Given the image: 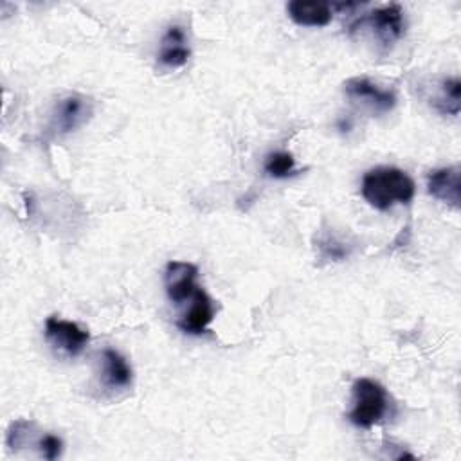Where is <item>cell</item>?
Returning <instances> with one entry per match:
<instances>
[{"label": "cell", "instance_id": "obj_15", "mask_svg": "<svg viewBox=\"0 0 461 461\" xmlns=\"http://www.w3.org/2000/svg\"><path fill=\"white\" fill-rule=\"evenodd\" d=\"M317 247H319L322 258L333 259V261L346 259L348 254H349V249L346 247V243L339 241V240H337L333 234H330V232L317 240Z\"/></svg>", "mask_w": 461, "mask_h": 461}, {"label": "cell", "instance_id": "obj_11", "mask_svg": "<svg viewBox=\"0 0 461 461\" xmlns=\"http://www.w3.org/2000/svg\"><path fill=\"white\" fill-rule=\"evenodd\" d=\"M288 16L303 27H324L331 22V5L313 0H292L286 4Z\"/></svg>", "mask_w": 461, "mask_h": 461}, {"label": "cell", "instance_id": "obj_14", "mask_svg": "<svg viewBox=\"0 0 461 461\" xmlns=\"http://www.w3.org/2000/svg\"><path fill=\"white\" fill-rule=\"evenodd\" d=\"M459 94H461V83L457 77L445 79L441 85V97L436 101V106L443 113L457 115L459 113Z\"/></svg>", "mask_w": 461, "mask_h": 461}, {"label": "cell", "instance_id": "obj_17", "mask_svg": "<svg viewBox=\"0 0 461 461\" xmlns=\"http://www.w3.org/2000/svg\"><path fill=\"white\" fill-rule=\"evenodd\" d=\"M38 448H40V454L43 459H56L61 456V450H63V441L56 436V434H43L38 441Z\"/></svg>", "mask_w": 461, "mask_h": 461}, {"label": "cell", "instance_id": "obj_13", "mask_svg": "<svg viewBox=\"0 0 461 461\" xmlns=\"http://www.w3.org/2000/svg\"><path fill=\"white\" fill-rule=\"evenodd\" d=\"M263 169L272 178H286L295 171V158L288 151H274L265 157Z\"/></svg>", "mask_w": 461, "mask_h": 461}, {"label": "cell", "instance_id": "obj_6", "mask_svg": "<svg viewBox=\"0 0 461 461\" xmlns=\"http://www.w3.org/2000/svg\"><path fill=\"white\" fill-rule=\"evenodd\" d=\"M198 268L187 261H169L164 272V286L167 299L178 306L185 304L196 292Z\"/></svg>", "mask_w": 461, "mask_h": 461}, {"label": "cell", "instance_id": "obj_12", "mask_svg": "<svg viewBox=\"0 0 461 461\" xmlns=\"http://www.w3.org/2000/svg\"><path fill=\"white\" fill-rule=\"evenodd\" d=\"M131 367L115 349L103 351V380L108 387H128L131 384Z\"/></svg>", "mask_w": 461, "mask_h": 461}, {"label": "cell", "instance_id": "obj_4", "mask_svg": "<svg viewBox=\"0 0 461 461\" xmlns=\"http://www.w3.org/2000/svg\"><path fill=\"white\" fill-rule=\"evenodd\" d=\"M344 94L355 104L367 108L373 113H385L396 104V95L391 90L376 86L367 77H351L344 83Z\"/></svg>", "mask_w": 461, "mask_h": 461}, {"label": "cell", "instance_id": "obj_1", "mask_svg": "<svg viewBox=\"0 0 461 461\" xmlns=\"http://www.w3.org/2000/svg\"><path fill=\"white\" fill-rule=\"evenodd\" d=\"M364 200L378 211H387L396 203H409L414 198V180L400 167L378 166L362 178Z\"/></svg>", "mask_w": 461, "mask_h": 461}, {"label": "cell", "instance_id": "obj_2", "mask_svg": "<svg viewBox=\"0 0 461 461\" xmlns=\"http://www.w3.org/2000/svg\"><path fill=\"white\" fill-rule=\"evenodd\" d=\"M353 407L348 412V420L362 429H371L387 412L389 396L387 391L371 378H357L351 387Z\"/></svg>", "mask_w": 461, "mask_h": 461}, {"label": "cell", "instance_id": "obj_8", "mask_svg": "<svg viewBox=\"0 0 461 461\" xmlns=\"http://www.w3.org/2000/svg\"><path fill=\"white\" fill-rule=\"evenodd\" d=\"M427 191L445 202L447 205L457 209L461 202V169L459 166L439 167L429 173L427 176Z\"/></svg>", "mask_w": 461, "mask_h": 461}, {"label": "cell", "instance_id": "obj_10", "mask_svg": "<svg viewBox=\"0 0 461 461\" xmlns=\"http://www.w3.org/2000/svg\"><path fill=\"white\" fill-rule=\"evenodd\" d=\"M189 54L191 50L187 47V38L184 29L180 25H171L160 41V50H158L160 65L166 68L184 67L189 59Z\"/></svg>", "mask_w": 461, "mask_h": 461}, {"label": "cell", "instance_id": "obj_16", "mask_svg": "<svg viewBox=\"0 0 461 461\" xmlns=\"http://www.w3.org/2000/svg\"><path fill=\"white\" fill-rule=\"evenodd\" d=\"M31 427H32V423H31V421H25V420H16V421H13L11 427H9V430H7V439H5V441H7V447L13 448V450L20 448V447L27 441Z\"/></svg>", "mask_w": 461, "mask_h": 461}, {"label": "cell", "instance_id": "obj_3", "mask_svg": "<svg viewBox=\"0 0 461 461\" xmlns=\"http://www.w3.org/2000/svg\"><path fill=\"white\" fill-rule=\"evenodd\" d=\"M364 27L371 29V32L375 34V38L380 43L391 45L396 40H400L403 31H405L403 11L398 4H389V5L378 7V9L364 14L362 18H358L351 25V32H355L358 29H364Z\"/></svg>", "mask_w": 461, "mask_h": 461}, {"label": "cell", "instance_id": "obj_9", "mask_svg": "<svg viewBox=\"0 0 461 461\" xmlns=\"http://www.w3.org/2000/svg\"><path fill=\"white\" fill-rule=\"evenodd\" d=\"M90 115V103L83 95H67L63 97L52 113V130L54 133H68L81 126Z\"/></svg>", "mask_w": 461, "mask_h": 461}, {"label": "cell", "instance_id": "obj_7", "mask_svg": "<svg viewBox=\"0 0 461 461\" xmlns=\"http://www.w3.org/2000/svg\"><path fill=\"white\" fill-rule=\"evenodd\" d=\"M216 313L214 301L211 295L198 286L189 303H185V310L176 319V326L189 335H202L207 331L209 324L212 322Z\"/></svg>", "mask_w": 461, "mask_h": 461}, {"label": "cell", "instance_id": "obj_5", "mask_svg": "<svg viewBox=\"0 0 461 461\" xmlns=\"http://www.w3.org/2000/svg\"><path fill=\"white\" fill-rule=\"evenodd\" d=\"M45 339L68 357H77L88 344L90 333L79 324L58 317L45 321Z\"/></svg>", "mask_w": 461, "mask_h": 461}]
</instances>
